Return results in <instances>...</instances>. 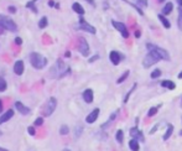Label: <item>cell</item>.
Instances as JSON below:
<instances>
[{
    "mask_svg": "<svg viewBox=\"0 0 182 151\" xmlns=\"http://www.w3.org/2000/svg\"><path fill=\"white\" fill-rule=\"evenodd\" d=\"M180 135H181V136H182V130H181V131H180Z\"/></svg>",
    "mask_w": 182,
    "mask_h": 151,
    "instance_id": "51",
    "label": "cell"
},
{
    "mask_svg": "<svg viewBox=\"0 0 182 151\" xmlns=\"http://www.w3.org/2000/svg\"><path fill=\"white\" fill-rule=\"evenodd\" d=\"M176 2H177L178 6H180V8H182V0H176Z\"/></svg>",
    "mask_w": 182,
    "mask_h": 151,
    "instance_id": "44",
    "label": "cell"
},
{
    "mask_svg": "<svg viewBox=\"0 0 182 151\" xmlns=\"http://www.w3.org/2000/svg\"><path fill=\"white\" fill-rule=\"evenodd\" d=\"M98 116H99V108H96V109L92 110V113L87 115L86 121H87L88 124H93V123L98 119Z\"/></svg>",
    "mask_w": 182,
    "mask_h": 151,
    "instance_id": "14",
    "label": "cell"
},
{
    "mask_svg": "<svg viewBox=\"0 0 182 151\" xmlns=\"http://www.w3.org/2000/svg\"><path fill=\"white\" fill-rule=\"evenodd\" d=\"M158 125H160V124H156L155 127H154V128L150 130V135H152V134H155V133H156V130H157V128H158Z\"/></svg>",
    "mask_w": 182,
    "mask_h": 151,
    "instance_id": "37",
    "label": "cell"
},
{
    "mask_svg": "<svg viewBox=\"0 0 182 151\" xmlns=\"http://www.w3.org/2000/svg\"><path fill=\"white\" fill-rule=\"evenodd\" d=\"M161 87H164V88H167V89L172 90V89H175V88H176V84H175L172 81L165 79V81H162V82H161Z\"/></svg>",
    "mask_w": 182,
    "mask_h": 151,
    "instance_id": "19",
    "label": "cell"
},
{
    "mask_svg": "<svg viewBox=\"0 0 182 151\" xmlns=\"http://www.w3.org/2000/svg\"><path fill=\"white\" fill-rule=\"evenodd\" d=\"M146 48L149 50L150 52H154L160 60H164V61H169L170 60V56H169L167 51H165V50L161 48V47H158V46L154 45V43H146Z\"/></svg>",
    "mask_w": 182,
    "mask_h": 151,
    "instance_id": "4",
    "label": "cell"
},
{
    "mask_svg": "<svg viewBox=\"0 0 182 151\" xmlns=\"http://www.w3.org/2000/svg\"><path fill=\"white\" fill-rule=\"evenodd\" d=\"M130 136H131V138H134V139L141 140V142H144V141H145V138H144V135H143L141 130H139V129H138V127H134V128H131V129H130Z\"/></svg>",
    "mask_w": 182,
    "mask_h": 151,
    "instance_id": "11",
    "label": "cell"
},
{
    "mask_svg": "<svg viewBox=\"0 0 182 151\" xmlns=\"http://www.w3.org/2000/svg\"><path fill=\"white\" fill-rule=\"evenodd\" d=\"M135 36H136V37H140V31H136V32H135Z\"/></svg>",
    "mask_w": 182,
    "mask_h": 151,
    "instance_id": "45",
    "label": "cell"
},
{
    "mask_svg": "<svg viewBox=\"0 0 182 151\" xmlns=\"http://www.w3.org/2000/svg\"><path fill=\"white\" fill-rule=\"evenodd\" d=\"M0 29L15 32L17 30V25L15 24V21L11 17H8L6 15L0 14Z\"/></svg>",
    "mask_w": 182,
    "mask_h": 151,
    "instance_id": "3",
    "label": "cell"
},
{
    "mask_svg": "<svg viewBox=\"0 0 182 151\" xmlns=\"http://www.w3.org/2000/svg\"><path fill=\"white\" fill-rule=\"evenodd\" d=\"M26 8H27V9H31L34 13H37V8L35 6V2H34V0H31V2H29V3L26 4Z\"/></svg>",
    "mask_w": 182,
    "mask_h": 151,
    "instance_id": "29",
    "label": "cell"
},
{
    "mask_svg": "<svg viewBox=\"0 0 182 151\" xmlns=\"http://www.w3.org/2000/svg\"><path fill=\"white\" fill-rule=\"evenodd\" d=\"M109 60L114 66H118L120 63V61H122V55L118 51H111L109 53Z\"/></svg>",
    "mask_w": 182,
    "mask_h": 151,
    "instance_id": "12",
    "label": "cell"
},
{
    "mask_svg": "<svg viewBox=\"0 0 182 151\" xmlns=\"http://www.w3.org/2000/svg\"><path fill=\"white\" fill-rule=\"evenodd\" d=\"M34 2H35V3H36V2H37V0H34Z\"/></svg>",
    "mask_w": 182,
    "mask_h": 151,
    "instance_id": "53",
    "label": "cell"
},
{
    "mask_svg": "<svg viewBox=\"0 0 182 151\" xmlns=\"http://www.w3.org/2000/svg\"><path fill=\"white\" fill-rule=\"evenodd\" d=\"M158 61H160V58H158L154 52H150V51H149V53L145 56V58H144V61H143V64H144L145 68H149V67L154 66L155 63H157Z\"/></svg>",
    "mask_w": 182,
    "mask_h": 151,
    "instance_id": "6",
    "label": "cell"
},
{
    "mask_svg": "<svg viewBox=\"0 0 182 151\" xmlns=\"http://www.w3.org/2000/svg\"><path fill=\"white\" fill-rule=\"evenodd\" d=\"M68 133H70V128H68V125H66V124L61 125V128H60V134H61V135H67Z\"/></svg>",
    "mask_w": 182,
    "mask_h": 151,
    "instance_id": "26",
    "label": "cell"
},
{
    "mask_svg": "<svg viewBox=\"0 0 182 151\" xmlns=\"http://www.w3.org/2000/svg\"><path fill=\"white\" fill-rule=\"evenodd\" d=\"M43 124V118H37V119H35V121H34V125L35 127H41V125Z\"/></svg>",
    "mask_w": 182,
    "mask_h": 151,
    "instance_id": "34",
    "label": "cell"
},
{
    "mask_svg": "<svg viewBox=\"0 0 182 151\" xmlns=\"http://www.w3.org/2000/svg\"><path fill=\"white\" fill-rule=\"evenodd\" d=\"M158 20L161 21V24L164 25V28H165V29H170V28H171V24H170V21H169V20H167V19L164 16V14H162V15H161V14L158 15Z\"/></svg>",
    "mask_w": 182,
    "mask_h": 151,
    "instance_id": "21",
    "label": "cell"
},
{
    "mask_svg": "<svg viewBox=\"0 0 182 151\" xmlns=\"http://www.w3.org/2000/svg\"><path fill=\"white\" fill-rule=\"evenodd\" d=\"M8 10H9V11H10L11 14L16 13V8H15V6H9V8H8Z\"/></svg>",
    "mask_w": 182,
    "mask_h": 151,
    "instance_id": "40",
    "label": "cell"
},
{
    "mask_svg": "<svg viewBox=\"0 0 182 151\" xmlns=\"http://www.w3.org/2000/svg\"><path fill=\"white\" fill-rule=\"evenodd\" d=\"M129 73H130L129 71H125V72H124V73H123V74L120 76V77L118 78V81H117V83H118V84H120V83H123V82H124V81H125V79H126V78L129 77Z\"/></svg>",
    "mask_w": 182,
    "mask_h": 151,
    "instance_id": "25",
    "label": "cell"
},
{
    "mask_svg": "<svg viewBox=\"0 0 182 151\" xmlns=\"http://www.w3.org/2000/svg\"><path fill=\"white\" fill-rule=\"evenodd\" d=\"M2 112H3V100L0 99V113H2Z\"/></svg>",
    "mask_w": 182,
    "mask_h": 151,
    "instance_id": "42",
    "label": "cell"
},
{
    "mask_svg": "<svg viewBox=\"0 0 182 151\" xmlns=\"http://www.w3.org/2000/svg\"><path fill=\"white\" fill-rule=\"evenodd\" d=\"M87 2H88V3L90 4V5H93V6L96 5V4H94V0H87Z\"/></svg>",
    "mask_w": 182,
    "mask_h": 151,
    "instance_id": "43",
    "label": "cell"
},
{
    "mask_svg": "<svg viewBox=\"0 0 182 151\" xmlns=\"http://www.w3.org/2000/svg\"><path fill=\"white\" fill-rule=\"evenodd\" d=\"M129 147H130V150H133V151H139V142H138V139H131L130 141H129Z\"/></svg>",
    "mask_w": 182,
    "mask_h": 151,
    "instance_id": "20",
    "label": "cell"
},
{
    "mask_svg": "<svg viewBox=\"0 0 182 151\" xmlns=\"http://www.w3.org/2000/svg\"><path fill=\"white\" fill-rule=\"evenodd\" d=\"M117 114H118V112H115V113H113L110 116H109V119H108V121L107 123H104V124H102V130H105V129H108L110 125H111V123L115 120V118H117Z\"/></svg>",
    "mask_w": 182,
    "mask_h": 151,
    "instance_id": "17",
    "label": "cell"
},
{
    "mask_svg": "<svg viewBox=\"0 0 182 151\" xmlns=\"http://www.w3.org/2000/svg\"><path fill=\"white\" fill-rule=\"evenodd\" d=\"M56 108H57V99H56L55 97H51V98L47 100V102H46L45 107L42 108V114H43V116H50V115H52L53 112L56 110Z\"/></svg>",
    "mask_w": 182,
    "mask_h": 151,
    "instance_id": "5",
    "label": "cell"
},
{
    "mask_svg": "<svg viewBox=\"0 0 182 151\" xmlns=\"http://www.w3.org/2000/svg\"><path fill=\"white\" fill-rule=\"evenodd\" d=\"M161 105H157V107H152V108H150L149 109V112H147V116H154L156 113H157V109L160 108Z\"/></svg>",
    "mask_w": 182,
    "mask_h": 151,
    "instance_id": "28",
    "label": "cell"
},
{
    "mask_svg": "<svg viewBox=\"0 0 182 151\" xmlns=\"http://www.w3.org/2000/svg\"><path fill=\"white\" fill-rule=\"evenodd\" d=\"M15 108H16V110L20 113V114H22V115H29L30 114V108L29 107H26V105H24L21 102H15Z\"/></svg>",
    "mask_w": 182,
    "mask_h": 151,
    "instance_id": "10",
    "label": "cell"
},
{
    "mask_svg": "<svg viewBox=\"0 0 182 151\" xmlns=\"http://www.w3.org/2000/svg\"><path fill=\"white\" fill-rule=\"evenodd\" d=\"M24 69H25V64H24V61H22V60H17L14 63V72H15V74L21 76L22 73H24Z\"/></svg>",
    "mask_w": 182,
    "mask_h": 151,
    "instance_id": "13",
    "label": "cell"
},
{
    "mask_svg": "<svg viewBox=\"0 0 182 151\" xmlns=\"http://www.w3.org/2000/svg\"><path fill=\"white\" fill-rule=\"evenodd\" d=\"M47 25H49V20H47L46 16H43V17L40 19V21H38V28L40 29H45Z\"/></svg>",
    "mask_w": 182,
    "mask_h": 151,
    "instance_id": "24",
    "label": "cell"
},
{
    "mask_svg": "<svg viewBox=\"0 0 182 151\" xmlns=\"http://www.w3.org/2000/svg\"><path fill=\"white\" fill-rule=\"evenodd\" d=\"M78 51L81 52L82 56L87 57L89 55V45L84 37H79V43H78Z\"/></svg>",
    "mask_w": 182,
    "mask_h": 151,
    "instance_id": "8",
    "label": "cell"
},
{
    "mask_svg": "<svg viewBox=\"0 0 182 151\" xmlns=\"http://www.w3.org/2000/svg\"><path fill=\"white\" fill-rule=\"evenodd\" d=\"M177 77H178V78H182V72H180V73L177 74Z\"/></svg>",
    "mask_w": 182,
    "mask_h": 151,
    "instance_id": "47",
    "label": "cell"
},
{
    "mask_svg": "<svg viewBox=\"0 0 182 151\" xmlns=\"http://www.w3.org/2000/svg\"><path fill=\"white\" fill-rule=\"evenodd\" d=\"M165 0H157V3H164Z\"/></svg>",
    "mask_w": 182,
    "mask_h": 151,
    "instance_id": "49",
    "label": "cell"
},
{
    "mask_svg": "<svg viewBox=\"0 0 182 151\" xmlns=\"http://www.w3.org/2000/svg\"><path fill=\"white\" fill-rule=\"evenodd\" d=\"M30 63L35 69H42L47 66V58L43 57L41 53L38 52H31L30 53Z\"/></svg>",
    "mask_w": 182,
    "mask_h": 151,
    "instance_id": "2",
    "label": "cell"
},
{
    "mask_svg": "<svg viewBox=\"0 0 182 151\" xmlns=\"http://www.w3.org/2000/svg\"><path fill=\"white\" fill-rule=\"evenodd\" d=\"M49 5L52 8V6H56V3L53 2V0H50V2H49Z\"/></svg>",
    "mask_w": 182,
    "mask_h": 151,
    "instance_id": "41",
    "label": "cell"
},
{
    "mask_svg": "<svg viewBox=\"0 0 182 151\" xmlns=\"http://www.w3.org/2000/svg\"><path fill=\"white\" fill-rule=\"evenodd\" d=\"M140 5H143V6H147V0H136Z\"/></svg>",
    "mask_w": 182,
    "mask_h": 151,
    "instance_id": "36",
    "label": "cell"
},
{
    "mask_svg": "<svg viewBox=\"0 0 182 151\" xmlns=\"http://www.w3.org/2000/svg\"><path fill=\"white\" fill-rule=\"evenodd\" d=\"M82 131H83V128L81 127V125H78V127H76V131H75V135H76V138H79V136H81V134H82Z\"/></svg>",
    "mask_w": 182,
    "mask_h": 151,
    "instance_id": "33",
    "label": "cell"
},
{
    "mask_svg": "<svg viewBox=\"0 0 182 151\" xmlns=\"http://www.w3.org/2000/svg\"><path fill=\"white\" fill-rule=\"evenodd\" d=\"M111 25L122 34V36H123L124 39H128V37H129V31H128V29H126V26H125V24L113 20V21H111Z\"/></svg>",
    "mask_w": 182,
    "mask_h": 151,
    "instance_id": "9",
    "label": "cell"
},
{
    "mask_svg": "<svg viewBox=\"0 0 182 151\" xmlns=\"http://www.w3.org/2000/svg\"><path fill=\"white\" fill-rule=\"evenodd\" d=\"M27 133H29L30 135H32V136H34V135L36 134V130H35V128H34V127H29V128H27Z\"/></svg>",
    "mask_w": 182,
    "mask_h": 151,
    "instance_id": "35",
    "label": "cell"
},
{
    "mask_svg": "<svg viewBox=\"0 0 182 151\" xmlns=\"http://www.w3.org/2000/svg\"><path fill=\"white\" fill-rule=\"evenodd\" d=\"M0 151H9V150H6V149H4V147L0 146Z\"/></svg>",
    "mask_w": 182,
    "mask_h": 151,
    "instance_id": "48",
    "label": "cell"
},
{
    "mask_svg": "<svg viewBox=\"0 0 182 151\" xmlns=\"http://www.w3.org/2000/svg\"><path fill=\"white\" fill-rule=\"evenodd\" d=\"M0 136H2V131H0Z\"/></svg>",
    "mask_w": 182,
    "mask_h": 151,
    "instance_id": "52",
    "label": "cell"
},
{
    "mask_svg": "<svg viewBox=\"0 0 182 151\" xmlns=\"http://www.w3.org/2000/svg\"><path fill=\"white\" fill-rule=\"evenodd\" d=\"M14 116V110L13 109H9V110H6L2 116H0V125L2 124H4V123H6L8 120H10L11 118Z\"/></svg>",
    "mask_w": 182,
    "mask_h": 151,
    "instance_id": "16",
    "label": "cell"
},
{
    "mask_svg": "<svg viewBox=\"0 0 182 151\" xmlns=\"http://www.w3.org/2000/svg\"><path fill=\"white\" fill-rule=\"evenodd\" d=\"M78 29H81V30H83V31H87V32H89V34H92V35H94L96 32H97V30H96V28L94 26H92L90 24H88L83 17H81L79 19V25H78Z\"/></svg>",
    "mask_w": 182,
    "mask_h": 151,
    "instance_id": "7",
    "label": "cell"
},
{
    "mask_svg": "<svg viewBox=\"0 0 182 151\" xmlns=\"http://www.w3.org/2000/svg\"><path fill=\"white\" fill-rule=\"evenodd\" d=\"M83 99H84V102L86 103H88V104H90L93 102V98H94V95H93V90L92 89H86L84 92H83Z\"/></svg>",
    "mask_w": 182,
    "mask_h": 151,
    "instance_id": "15",
    "label": "cell"
},
{
    "mask_svg": "<svg viewBox=\"0 0 182 151\" xmlns=\"http://www.w3.org/2000/svg\"><path fill=\"white\" fill-rule=\"evenodd\" d=\"M117 141L120 144V142H123V138H124V133H123V130H118L117 131Z\"/></svg>",
    "mask_w": 182,
    "mask_h": 151,
    "instance_id": "30",
    "label": "cell"
},
{
    "mask_svg": "<svg viewBox=\"0 0 182 151\" xmlns=\"http://www.w3.org/2000/svg\"><path fill=\"white\" fill-rule=\"evenodd\" d=\"M63 151H71L70 149H63Z\"/></svg>",
    "mask_w": 182,
    "mask_h": 151,
    "instance_id": "50",
    "label": "cell"
},
{
    "mask_svg": "<svg viewBox=\"0 0 182 151\" xmlns=\"http://www.w3.org/2000/svg\"><path fill=\"white\" fill-rule=\"evenodd\" d=\"M70 73H71V68L66 67V64L62 60H57L56 63L50 68L49 77L52 79H60V78H63L64 76L70 74Z\"/></svg>",
    "mask_w": 182,
    "mask_h": 151,
    "instance_id": "1",
    "label": "cell"
},
{
    "mask_svg": "<svg viewBox=\"0 0 182 151\" xmlns=\"http://www.w3.org/2000/svg\"><path fill=\"white\" fill-rule=\"evenodd\" d=\"M135 88H136V83H135V84L133 86V88H131V89H130V90L128 92V94L125 95V98H124V103H128V100H129V97H130V95L133 94V92L135 90Z\"/></svg>",
    "mask_w": 182,
    "mask_h": 151,
    "instance_id": "31",
    "label": "cell"
},
{
    "mask_svg": "<svg viewBox=\"0 0 182 151\" xmlns=\"http://www.w3.org/2000/svg\"><path fill=\"white\" fill-rule=\"evenodd\" d=\"M15 43L20 46V45L22 43V39H21V37H16V39H15Z\"/></svg>",
    "mask_w": 182,
    "mask_h": 151,
    "instance_id": "38",
    "label": "cell"
},
{
    "mask_svg": "<svg viewBox=\"0 0 182 151\" xmlns=\"http://www.w3.org/2000/svg\"><path fill=\"white\" fill-rule=\"evenodd\" d=\"M172 9H173L172 3H167V4L164 6V9H162V14H164V15H169V14H171Z\"/></svg>",
    "mask_w": 182,
    "mask_h": 151,
    "instance_id": "23",
    "label": "cell"
},
{
    "mask_svg": "<svg viewBox=\"0 0 182 151\" xmlns=\"http://www.w3.org/2000/svg\"><path fill=\"white\" fill-rule=\"evenodd\" d=\"M64 56H66V57H70V56H71V52H66Z\"/></svg>",
    "mask_w": 182,
    "mask_h": 151,
    "instance_id": "46",
    "label": "cell"
},
{
    "mask_svg": "<svg viewBox=\"0 0 182 151\" xmlns=\"http://www.w3.org/2000/svg\"><path fill=\"white\" fill-rule=\"evenodd\" d=\"M6 87H8L6 81H5L3 77H0V92H4V90L6 89Z\"/></svg>",
    "mask_w": 182,
    "mask_h": 151,
    "instance_id": "27",
    "label": "cell"
},
{
    "mask_svg": "<svg viewBox=\"0 0 182 151\" xmlns=\"http://www.w3.org/2000/svg\"><path fill=\"white\" fill-rule=\"evenodd\" d=\"M98 58H99V56H98V55H96V56H93V57H90V58H89V62L92 63V62H94V61H96V60H98Z\"/></svg>",
    "mask_w": 182,
    "mask_h": 151,
    "instance_id": "39",
    "label": "cell"
},
{
    "mask_svg": "<svg viewBox=\"0 0 182 151\" xmlns=\"http://www.w3.org/2000/svg\"><path fill=\"white\" fill-rule=\"evenodd\" d=\"M161 76V69H155L154 72H151V78H158Z\"/></svg>",
    "mask_w": 182,
    "mask_h": 151,
    "instance_id": "32",
    "label": "cell"
},
{
    "mask_svg": "<svg viewBox=\"0 0 182 151\" xmlns=\"http://www.w3.org/2000/svg\"><path fill=\"white\" fill-rule=\"evenodd\" d=\"M172 133H173V125L172 124H169L167 125V129H166V134L164 135V140H169L170 136L172 135Z\"/></svg>",
    "mask_w": 182,
    "mask_h": 151,
    "instance_id": "22",
    "label": "cell"
},
{
    "mask_svg": "<svg viewBox=\"0 0 182 151\" xmlns=\"http://www.w3.org/2000/svg\"><path fill=\"white\" fill-rule=\"evenodd\" d=\"M72 9H73V11H76L77 14H79L81 16L84 15V9H83V6L79 3H73L72 4Z\"/></svg>",
    "mask_w": 182,
    "mask_h": 151,
    "instance_id": "18",
    "label": "cell"
}]
</instances>
